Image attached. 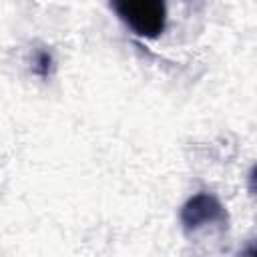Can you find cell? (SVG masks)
<instances>
[{
    "label": "cell",
    "instance_id": "1",
    "mask_svg": "<svg viewBox=\"0 0 257 257\" xmlns=\"http://www.w3.org/2000/svg\"><path fill=\"white\" fill-rule=\"evenodd\" d=\"M112 8L139 36L157 38L165 30L167 6L159 0H122L114 2Z\"/></svg>",
    "mask_w": 257,
    "mask_h": 257
},
{
    "label": "cell",
    "instance_id": "4",
    "mask_svg": "<svg viewBox=\"0 0 257 257\" xmlns=\"http://www.w3.org/2000/svg\"><path fill=\"white\" fill-rule=\"evenodd\" d=\"M237 257H255V245H253V241H249V243L237 253Z\"/></svg>",
    "mask_w": 257,
    "mask_h": 257
},
{
    "label": "cell",
    "instance_id": "3",
    "mask_svg": "<svg viewBox=\"0 0 257 257\" xmlns=\"http://www.w3.org/2000/svg\"><path fill=\"white\" fill-rule=\"evenodd\" d=\"M54 68V58L48 50H36L32 56V72L40 78H48Z\"/></svg>",
    "mask_w": 257,
    "mask_h": 257
},
{
    "label": "cell",
    "instance_id": "2",
    "mask_svg": "<svg viewBox=\"0 0 257 257\" xmlns=\"http://www.w3.org/2000/svg\"><path fill=\"white\" fill-rule=\"evenodd\" d=\"M213 223H227V211L223 203L211 193H197L181 207V225L185 233H195L197 229Z\"/></svg>",
    "mask_w": 257,
    "mask_h": 257
}]
</instances>
